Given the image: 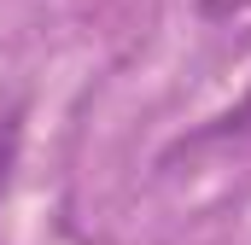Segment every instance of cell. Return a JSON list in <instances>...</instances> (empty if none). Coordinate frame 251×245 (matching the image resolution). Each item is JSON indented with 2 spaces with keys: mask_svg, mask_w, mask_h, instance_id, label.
<instances>
[{
  "mask_svg": "<svg viewBox=\"0 0 251 245\" xmlns=\"http://www.w3.org/2000/svg\"><path fill=\"white\" fill-rule=\"evenodd\" d=\"M12 158H18V111H6V117H0V187H6Z\"/></svg>",
  "mask_w": 251,
  "mask_h": 245,
  "instance_id": "1",
  "label": "cell"
},
{
  "mask_svg": "<svg viewBox=\"0 0 251 245\" xmlns=\"http://www.w3.org/2000/svg\"><path fill=\"white\" fill-rule=\"evenodd\" d=\"M210 18H228V12H240V6H251V0H199Z\"/></svg>",
  "mask_w": 251,
  "mask_h": 245,
  "instance_id": "2",
  "label": "cell"
}]
</instances>
